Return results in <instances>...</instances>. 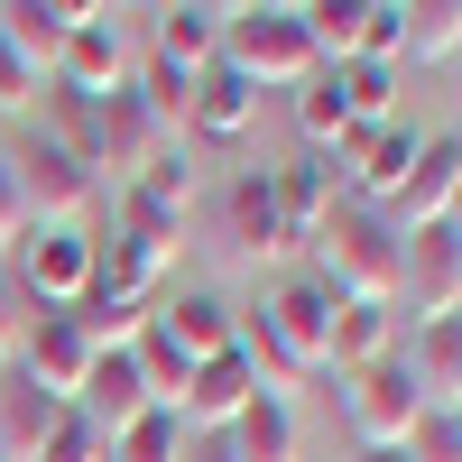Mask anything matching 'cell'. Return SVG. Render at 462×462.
Listing matches in <instances>:
<instances>
[{"label": "cell", "mask_w": 462, "mask_h": 462, "mask_svg": "<svg viewBox=\"0 0 462 462\" xmlns=\"http://www.w3.org/2000/svg\"><path fill=\"white\" fill-rule=\"evenodd\" d=\"M37 102H47V74H37L10 37H0V111H37Z\"/></svg>", "instance_id": "d6a6232c"}, {"label": "cell", "mask_w": 462, "mask_h": 462, "mask_svg": "<svg viewBox=\"0 0 462 462\" xmlns=\"http://www.w3.org/2000/svg\"><path fill=\"white\" fill-rule=\"evenodd\" d=\"M10 167H19L28 222H93V204H102V176H93L84 158H74V148H65L56 130L19 139V148H10Z\"/></svg>", "instance_id": "5b68a950"}, {"label": "cell", "mask_w": 462, "mask_h": 462, "mask_svg": "<svg viewBox=\"0 0 462 462\" xmlns=\"http://www.w3.org/2000/svg\"><path fill=\"white\" fill-rule=\"evenodd\" d=\"M315 278L342 296V305H398L407 296V231L361 204V195H342L315 231Z\"/></svg>", "instance_id": "7a4b0ae2"}, {"label": "cell", "mask_w": 462, "mask_h": 462, "mask_svg": "<svg viewBox=\"0 0 462 462\" xmlns=\"http://www.w3.org/2000/svg\"><path fill=\"white\" fill-rule=\"evenodd\" d=\"M130 93L148 102V121H158L167 139L185 130V111H195V74H176V65H148V74H130Z\"/></svg>", "instance_id": "f546056e"}, {"label": "cell", "mask_w": 462, "mask_h": 462, "mask_svg": "<svg viewBox=\"0 0 462 462\" xmlns=\"http://www.w3.org/2000/svg\"><path fill=\"white\" fill-rule=\"evenodd\" d=\"M84 10L93 0H0V37H10L37 74H56V56H65V37H74Z\"/></svg>", "instance_id": "7402d4cb"}, {"label": "cell", "mask_w": 462, "mask_h": 462, "mask_svg": "<svg viewBox=\"0 0 462 462\" xmlns=\"http://www.w3.org/2000/svg\"><path fill=\"white\" fill-rule=\"evenodd\" d=\"M407 462H462V407H426L407 426V444H398Z\"/></svg>", "instance_id": "4dcf8cb0"}, {"label": "cell", "mask_w": 462, "mask_h": 462, "mask_svg": "<svg viewBox=\"0 0 462 462\" xmlns=\"http://www.w3.org/2000/svg\"><path fill=\"white\" fill-rule=\"evenodd\" d=\"M398 10H407V65L462 56V0H398Z\"/></svg>", "instance_id": "4316f807"}, {"label": "cell", "mask_w": 462, "mask_h": 462, "mask_svg": "<svg viewBox=\"0 0 462 462\" xmlns=\"http://www.w3.org/2000/svg\"><path fill=\"white\" fill-rule=\"evenodd\" d=\"M250 121H259V84H250V74H231V65H204V74H195V111H185V130L213 139V148H231V139H250Z\"/></svg>", "instance_id": "ac0fdd59"}, {"label": "cell", "mask_w": 462, "mask_h": 462, "mask_svg": "<svg viewBox=\"0 0 462 462\" xmlns=\"http://www.w3.org/2000/svg\"><path fill=\"white\" fill-rule=\"evenodd\" d=\"M130 361H139V379H148V398H158V407H176V398H185V379H195V361H185L176 342L158 333V305H148V333L130 342Z\"/></svg>", "instance_id": "f1b7e54d"}, {"label": "cell", "mask_w": 462, "mask_h": 462, "mask_svg": "<svg viewBox=\"0 0 462 462\" xmlns=\"http://www.w3.org/2000/svg\"><path fill=\"white\" fill-rule=\"evenodd\" d=\"M10 278L28 305H84L93 296V222H28L10 250Z\"/></svg>", "instance_id": "277c9868"}, {"label": "cell", "mask_w": 462, "mask_h": 462, "mask_svg": "<svg viewBox=\"0 0 462 462\" xmlns=\"http://www.w3.org/2000/svg\"><path fill=\"white\" fill-rule=\"evenodd\" d=\"M361 56L370 65H407V10L398 0H370L361 10Z\"/></svg>", "instance_id": "1f68e13d"}, {"label": "cell", "mask_w": 462, "mask_h": 462, "mask_svg": "<svg viewBox=\"0 0 462 462\" xmlns=\"http://www.w3.org/2000/svg\"><path fill=\"white\" fill-rule=\"evenodd\" d=\"M28 241V195H19V167H10V148H0V259H10Z\"/></svg>", "instance_id": "e575fe53"}, {"label": "cell", "mask_w": 462, "mask_h": 462, "mask_svg": "<svg viewBox=\"0 0 462 462\" xmlns=\"http://www.w3.org/2000/svg\"><path fill=\"white\" fill-rule=\"evenodd\" d=\"M398 361H407V379H416V398H426V407H462V315L416 324Z\"/></svg>", "instance_id": "cb8c5ba5"}, {"label": "cell", "mask_w": 462, "mask_h": 462, "mask_svg": "<svg viewBox=\"0 0 462 462\" xmlns=\"http://www.w3.org/2000/svg\"><path fill=\"white\" fill-rule=\"evenodd\" d=\"M324 333H333V287L315 268H296L241 315V361L259 370V389L287 398L296 379H324Z\"/></svg>", "instance_id": "6da1fadb"}, {"label": "cell", "mask_w": 462, "mask_h": 462, "mask_svg": "<svg viewBox=\"0 0 462 462\" xmlns=\"http://www.w3.org/2000/svg\"><path fill=\"white\" fill-rule=\"evenodd\" d=\"M268 185H278V222H287V250H296V241H315V231H324V213L342 204V176H333V158H296V167H268Z\"/></svg>", "instance_id": "44dd1931"}, {"label": "cell", "mask_w": 462, "mask_h": 462, "mask_svg": "<svg viewBox=\"0 0 462 462\" xmlns=\"http://www.w3.org/2000/svg\"><path fill=\"white\" fill-rule=\"evenodd\" d=\"M222 250L250 259V268L287 259V222H278V185H268V167H241L222 185Z\"/></svg>", "instance_id": "8fae6325"}, {"label": "cell", "mask_w": 462, "mask_h": 462, "mask_svg": "<svg viewBox=\"0 0 462 462\" xmlns=\"http://www.w3.org/2000/svg\"><path fill=\"white\" fill-rule=\"evenodd\" d=\"M222 65L250 74L259 93H296V84H315V74H324L315 37H305V10H278V0L222 10Z\"/></svg>", "instance_id": "3957f363"}, {"label": "cell", "mask_w": 462, "mask_h": 462, "mask_svg": "<svg viewBox=\"0 0 462 462\" xmlns=\"http://www.w3.org/2000/svg\"><path fill=\"white\" fill-rule=\"evenodd\" d=\"M453 195H462V139L453 130H426V148H416V167L398 185V204H379V213H389L398 231H426V222L453 213Z\"/></svg>", "instance_id": "7c38bea8"}, {"label": "cell", "mask_w": 462, "mask_h": 462, "mask_svg": "<svg viewBox=\"0 0 462 462\" xmlns=\"http://www.w3.org/2000/svg\"><path fill=\"white\" fill-rule=\"evenodd\" d=\"M158 407L148 398V379H139V361L130 352H93V370H84V389H74V416H84V426L111 444L121 426H139V416Z\"/></svg>", "instance_id": "5bb4252c"}, {"label": "cell", "mask_w": 462, "mask_h": 462, "mask_svg": "<svg viewBox=\"0 0 462 462\" xmlns=\"http://www.w3.org/2000/svg\"><path fill=\"white\" fill-rule=\"evenodd\" d=\"M185 444H195V435H185V416H176V407H148L139 426H121V435L102 444V462H185Z\"/></svg>", "instance_id": "484cf974"}, {"label": "cell", "mask_w": 462, "mask_h": 462, "mask_svg": "<svg viewBox=\"0 0 462 462\" xmlns=\"http://www.w3.org/2000/svg\"><path fill=\"white\" fill-rule=\"evenodd\" d=\"M37 462H102V435H93V426H84V416H74V407H65V416H56V435H47V444H37Z\"/></svg>", "instance_id": "836d02e7"}, {"label": "cell", "mask_w": 462, "mask_h": 462, "mask_svg": "<svg viewBox=\"0 0 462 462\" xmlns=\"http://www.w3.org/2000/svg\"><path fill=\"white\" fill-rule=\"evenodd\" d=\"M158 333L176 342L185 361H213V352H231V342H241V305L213 296V287H176V296L158 305Z\"/></svg>", "instance_id": "9a60e30c"}, {"label": "cell", "mask_w": 462, "mask_h": 462, "mask_svg": "<svg viewBox=\"0 0 462 462\" xmlns=\"http://www.w3.org/2000/svg\"><path fill=\"white\" fill-rule=\"evenodd\" d=\"M259 398V370L241 361V342L231 352H213V361H195V379H185V398H176V416H185V435H222L231 416H241Z\"/></svg>", "instance_id": "4fadbf2b"}, {"label": "cell", "mask_w": 462, "mask_h": 462, "mask_svg": "<svg viewBox=\"0 0 462 462\" xmlns=\"http://www.w3.org/2000/svg\"><path fill=\"white\" fill-rule=\"evenodd\" d=\"M185 213H195V167H185V148H158L130 185H121V231H139L148 250H167L176 259V241H185Z\"/></svg>", "instance_id": "8992f818"}, {"label": "cell", "mask_w": 462, "mask_h": 462, "mask_svg": "<svg viewBox=\"0 0 462 462\" xmlns=\"http://www.w3.org/2000/svg\"><path fill=\"white\" fill-rule=\"evenodd\" d=\"M10 370H28L47 398L74 407V389H84V370H93V342H84V324H74L65 305H37L28 333H19V352H10Z\"/></svg>", "instance_id": "9c48e42d"}, {"label": "cell", "mask_w": 462, "mask_h": 462, "mask_svg": "<svg viewBox=\"0 0 462 462\" xmlns=\"http://www.w3.org/2000/svg\"><path fill=\"white\" fill-rule=\"evenodd\" d=\"M296 139H305V158H333V148L352 139V102H342V84H333V74L296 84Z\"/></svg>", "instance_id": "d4e9b609"}, {"label": "cell", "mask_w": 462, "mask_h": 462, "mask_svg": "<svg viewBox=\"0 0 462 462\" xmlns=\"http://www.w3.org/2000/svg\"><path fill=\"white\" fill-rule=\"evenodd\" d=\"M333 84H342V102H352V121H361V130H370V121H398V65L352 56V65H333Z\"/></svg>", "instance_id": "83f0119b"}, {"label": "cell", "mask_w": 462, "mask_h": 462, "mask_svg": "<svg viewBox=\"0 0 462 462\" xmlns=\"http://www.w3.org/2000/svg\"><path fill=\"white\" fill-rule=\"evenodd\" d=\"M56 416H65V398H47L28 370L0 361V462H37V444L56 435Z\"/></svg>", "instance_id": "ffe728a7"}, {"label": "cell", "mask_w": 462, "mask_h": 462, "mask_svg": "<svg viewBox=\"0 0 462 462\" xmlns=\"http://www.w3.org/2000/svg\"><path fill=\"white\" fill-rule=\"evenodd\" d=\"M416 416H426V398H416V379H407V361H398V352L342 379V426H352V444H361V453H370V444H407Z\"/></svg>", "instance_id": "52a82bcc"}, {"label": "cell", "mask_w": 462, "mask_h": 462, "mask_svg": "<svg viewBox=\"0 0 462 462\" xmlns=\"http://www.w3.org/2000/svg\"><path fill=\"white\" fill-rule=\"evenodd\" d=\"M407 315L416 324H444L462 315V231L453 222H426V231H407Z\"/></svg>", "instance_id": "30bf717a"}, {"label": "cell", "mask_w": 462, "mask_h": 462, "mask_svg": "<svg viewBox=\"0 0 462 462\" xmlns=\"http://www.w3.org/2000/svg\"><path fill=\"white\" fill-rule=\"evenodd\" d=\"M148 65H176V74H204L222 65V10H204V0H167V10H148Z\"/></svg>", "instance_id": "e0dca14e"}, {"label": "cell", "mask_w": 462, "mask_h": 462, "mask_svg": "<svg viewBox=\"0 0 462 462\" xmlns=\"http://www.w3.org/2000/svg\"><path fill=\"white\" fill-rule=\"evenodd\" d=\"M158 278H167V250H148L139 231H93V296H111V305H148L158 296Z\"/></svg>", "instance_id": "2e32d148"}, {"label": "cell", "mask_w": 462, "mask_h": 462, "mask_svg": "<svg viewBox=\"0 0 462 462\" xmlns=\"http://www.w3.org/2000/svg\"><path fill=\"white\" fill-rule=\"evenodd\" d=\"M222 444H231V462H296V453H305V435H296V398L259 389V398L222 426Z\"/></svg>", "instance_id": "603a6c76"}, {"label": "cell", "mask_w": 462, "mask_h": 462, "mask_svg": "<svg viewBox=\"0 0 462 462\" xmlns=\"http://www.w3.org/2000/svg\"><path fill=\"white\" fill-rule=\"evenodd\" d=\"M47 84H56L65 102H111V93H130V47H121V19H111V10H84Z\"/></svg>", "instance_id": "ba28073f"}, {"label": "cell", "mask_w": 462, "mask_h": 462, "mask_svg": "<svg viewBox=\"0 0 462 462\" xmlns=\"http://www.w3.org/2000/svg\"><path fill=\"white\" fill-rule=\"evenodd\" d=\"M444 222H453V231H462V195H453V213H444Z\"/></svg>", "instance_id": "f35d334b"}, {"label": "cell", "mask_w": 462, "mask_h": 462, "mask_svg": "<svg viewBox=\"0 0 462 462\" xmlns=\"http://www.w3.org/2000/svg\"><path fill=\"white\" fill-rule=\"evenodd\" d=\"M28 315H37V305L19 296V278H10V259H0V361L19 352V333H28Z\"/></svg>", "instance_id": "d590c367"}, {"label": "cell", "mask_w": 462, "mask_h": 462, "mask_svg": "<svg viewBox=\"0 0 462 462\" xmlns=\"http://www.w3.org/2000/svg\"><path fill=\"white\" fill-rule=\"evenodd\" d=\"M398 352V305H342L333 296V333H324V370L333 379H352L370 361H389Z\"/></svg>", "instance_id": "d6986e66"}, {"label": "cell", "mask_w": 462, "mask_h": 462, "mask_svg": "<svg viewBox=\"0 0 462 462\" xmlns=\"http://www.w3.org/2000/svg\"><path fill=\"white\" fill-rule=\"evenodd\" d=\"M352 462H407V453H398V444H370V453H352Z\"/></svg>", "instance_id": "74e56055"}, {"label": "cell", "mask_w": 462, "mask_h": 462, "mask_svg": "<svg viewBox=\"0 0 462 462\" xmlns=\"http://www.w3.org/2000/svg\"><path fill=\"white\" fill-rule=\"evenodd\" d=\"M185 462H231V444H222V435H195V444H185Z\"/></svg>", "instance_id": "8d00e7d4"}]
</instances>
